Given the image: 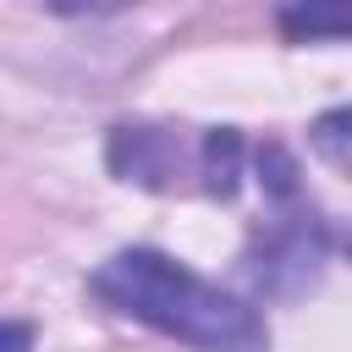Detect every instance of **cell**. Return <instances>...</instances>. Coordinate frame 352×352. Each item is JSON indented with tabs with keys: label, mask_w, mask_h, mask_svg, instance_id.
I'll list each match as a JSON object with an SVG mask.
<instances>
[{
	"label": "cell",
	"mask_w": 352,
	"mask_h": 352,
	"mask_svg": "<svg viewBox=\"0 0 352 352\" xmlns=\"http://www.w3.org/2000/svg\"><path fill=\"white\" fill-rule=\"evenodd\" d=\"M94 292L116 314H126L160 336H176L187 346H204V352H264V341H270L264 319L242 297L198 280L182 258L154 253V248H126V253L104 258L94 270Z\"/></svg>",
	"instance_id": "obj_1"
},
{
	"label": "cell",
	"mask_w": 352,
	"mask_h": 352,
	"mask_svg": "<svg viewBox=\"0 0 352 352\" xmlns=\"http://www.w3.org/2000/svg\"><path fill=\"white\" fill-rule=\"evenodd\" d=\"M258 187H264V214L248 242V280L264 297H297L319 280L324 264V220L314 198L297 182V165L280 143L258 148Z\"/></svg>",
	"instance_id": "obj_2"
},
{
	"label": "cell",
	"mask_w": 352,
	"mask_h": 352,
	"mask_svg": "<svg viewBox=\"0 0 352 352\" xmlns=\"http://www.w3.org/2000/svg\"><path fill=\"white\" fill-rule=\"evenodd\" d=\"M110 170L121 182H138V187H154V192H176L192 176L204 187V143H187L176 126L121 121L110 132Z\"/></svg>",
	"instance_id": "obj_3"
},
{
	"label": "cell",
	"mask_w": 352,
	"mask_h": 352,
	"mask_svg": "<svg viewBox=\"0 0 352 352\" xmlns=\"http://www.w3.org/2000/svg\"><path fill=\"white\" fill-rule=\"evenodd\" d=\"M198 143H204V192L236 198V187H242V132L209 126V132H198Z\"/></svg>",
	"instance_id": "obj_4"
},
{
	"label": "cell",
	"mask_w": 352,
	"mask_h": 352,
	"mask_svg": "<svg viewBox=\"0 0 352 352\" xmlns=\"http://www.w3.org/2000/svg\"><path fill=\"white\" fill-rule=\"evenodd\" d=\"M286 38H352V6H280L275 11Z\"/></svg>",
	"instance_id": "obj_5"
},
{
	"label": "cell",
	"mask_w": 352,
	"mask_h": 352,
	"mask_svg": "<svg viewBox=\"0 0 352 352\" xmlns=\"http://www.w3.org/2000/svg\"><path fill=\"white\" fill-rule=\"evenodd\" d=\"M308 143H314V154H319L324 165H336V170L352 176V104L324 110V116L308 126Z\"/></svg>",
	"instance_id": "obj_6"
},
{
	"label": "cell",
	"mask_w": 352,
	"mask_h": 352,
	"mask_svg": "<svg viewBox=\"0 0 352 352\" xmlns=\"http://www.w3.org/2000/svg\"><path fill=\"white\" fill-rule=\"evenodd\" d=\"M6 352H28V324H11L6 330Z\"/></svg>",
	"instance_id": "obj_7"
},
{
	"label": "cell",
	"mask_w": 352,
	"mask_h": 352,
	"mask_svg": "<svg viewBox=\"0 0 352 352\" xmlns=\"http://www.w3.org/2000/svg\"><path fill=\"white\" fill-rule=\"evenodd\" d=\"M346 253H352V231H346Z\"/></svg>",
	"instance_id": "obj_8"
}]
</instances>
